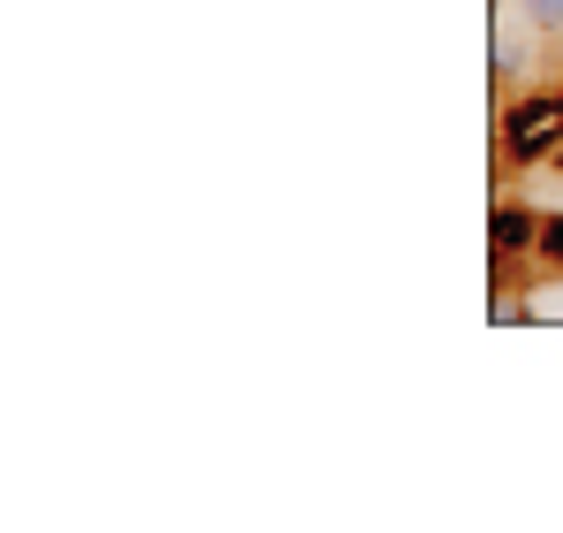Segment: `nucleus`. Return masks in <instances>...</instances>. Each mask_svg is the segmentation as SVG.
I'll return each mask as SVG.
<instances>
[{
	"instance_id": "obj_1",
	"label": "nucleus",
	"mask_w": 563,
	"mask_h": 533,
	"mask_svg": "<svg viewBox=\"0 0 563 533\" xmlns=\"http://www.w3.org/2000/svg\"><path fill=\"white\" fill-rule=\"evenodd\" d=\"M563 145V91H518V99H495V153L533 168Z\"/></svg>"
},
{
	"instance_id": "obj_2",
	"label": "nucleus",
	"mask_w": 563,
	"mask_h": 533,
	"mask_svg": "<svg viewBox=\"0 0 563 533\" xmlns=\"http://www.w3.org/2000/svg\"><path fill=\"white\" fill-rule=\"evenodd\" d=\"M533 244H541V214H533V206H495V221H487L495 282L510 274V260H533Z\"/></svg>"
},
{
	"instance_id": "obj_3",
	"label": "nucleus",
	"mask_w": 563,
	"mask_h": 533,
	"mask_svg": "<svg viewBox=\"0 0 563 533\" xmlns=\"http://www.w3.org/2000/svg\"><path fill=\"white\" fill-rule=\"evenodd\" d=\"M526 69V46L510 39V23L495 15V99H510V77Z\"/></svg>"
},
{
	"instance_id": "obj_4",
	"label": "nucleus",
	"mask_w": 563,
	"mask_h": 533,
	"mask_svg": "<svg viewBox=\"0 0 563 533\" xmlns=\"http://www.w3.org/2000/svg\"><path fill=\"white\" fill-rule=\"evenodd\" d=\"M533 266L563 282V214H541V244H533Z\"/></svg>"
},
{
	"instance_id": "obj_5",
	"label": "nucleus",
	"mask_w": 563,
	"mask_h": 533,
	"mask_svg": "<svg viewBox=\"0 0 563 533\" xmlns=\"http://www.w3.org/2000/svg\"><path fill=\"white\" fill-rule=\"evenodd\" d=\"M518 15H526L541 39H556V46H563V0H518Z\"/></svg>"
}]
</instances>
